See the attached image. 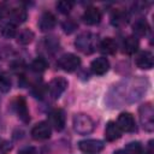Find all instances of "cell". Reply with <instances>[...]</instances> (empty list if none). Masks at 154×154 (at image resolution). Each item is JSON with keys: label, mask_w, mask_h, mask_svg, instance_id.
I'll use <instances>...</instances> for the list:
<instances>
[{"label": "cell", "mask_w": 154, "mask_h": 154, "mask_svg": "<svg viewBox=\"0 0 154 154\" xmlns=\"http://www.w3.org/2000/svg\"><path fill=\"white\" fill-rule=\"evenodd\" d=\"M24 67H25V65H24V63L22 60L20 61H16V63L12 64V70L16 71L17 73H22L23 70H24Z\"/></svg>", "instance_id": "30"}, {"label": "cell", "mask_w": 154, "mask_h": 154, "mask_svg": "<svg viewBox=\"0 0 154 154\" xmlns=\"http://www.w3.org/2000/svg\"><path fill=\"white\" fill-rule=\"evenodd\" d=\"M14 109H16L17 116L19 117V119L23 123H29L30 122V114H29L26 100L23 96H18L14 100Z\"/></svg>", "instance_id": "11"}, {"label": "cell", "mask_w": 154, "mask_h": 154, "mask_svg": "<svg viewBox=\"0 0 154 154\" xmlns=\"http://www.w3.org/2000/svg\"><path fill=\"white\" fill-rule=\"evenodd\" d=\"M117 125L122 130V132H132L136 130V123L134 119V116L129 112H123L118 116L117 119Z\"/></svg>", "instance_id": "7"}, {"label": "cell", "mask_w": 154, "mask_h": 154, "mask_svg": "<svg viewBox=\"0 0 154 154\" xmlns=\"http://www.w3.org/2000/svg\"><path fill=\"white\" fill-rule=\"evenodd\" d=\"M105 144L100 140H94V138H88L78 142V148L85 153V154H96L100 153L103 149Z\"/></svg>", "instance_id": "6"}, {"label": "cell", "mask_w": 154, "mask_h": 154, "mask_svg": "<svg viewBox=\"0 0 154 154\" xmlns=\"http://www.w3.org/2000/svg\"><path fill=\"white\" fill-rule=\"evenodd\" d=\"M67 81L64 77H55L53 78L48 85H47V91L49 93V95L52 96V99L57 100L60 97V95L66 90L67 88Z\"/></svg>", "instance_id": "5"}, {"label": "cell", "mask_w": 154, "mask_h": 154, "mask_svg": "<svg viewBox=\"0 0 154 154\" xmlns=\"http://www.w3.org/2000/svg\"><path fill=\"white\" fill-rule=\"evenodd\" d=\"M30 67H31V70L35 71V72H43V71L47 70L48 63H47V60H46L45 58L40 57V58H36V59L32 60Z\"/></svg>", "instance_id": "21"}, {"label": "cell", "mask_w": 154, "mask_h": 154, "mask_svg": "<svg viewBox=\"0 0 154 154\" xmlns=\"http://www.w3.org/2000/svg\"><path fill=\"white\" fill-rule=\"evenodd\" d=\"M65 112L61 108H54L49 112V125L57 131H61L65 128Z\"/></svg>", "instance_id": "9"}, {"label": "cell", "mask_w": 154, "mask_h": 154, "mask_svg": "<svg viewBox=\"0 0 154 154\" xmlns=\"http://www.w3.org/2000/svg\"><path fill=\"white\" fill-rule=\"evenodd\" d=\"M122 137V130L118 128L116 122H108L105 128V138L108 142H113Z\"/></svg>", "instance_id": "15"}, {"label": "cell", "mask_w": 154, "mask_h": 154, "mask_svg": "<svg viewBox=\"0 0 154 154\" xmlns=\"http://www.w3.org/2000/svg\"><path fill=\"white\" fill-rule=\"evenodd\" d=\"M32 38H34V32H32L31 30H29V29L22 30V31L19 32V35H18V42L22 43V45H28V43H30V42L32 41Z\"/></svg>", "instance_id": "24"}, {"label": "cell", "mask_w": 154, "mask_h": 154, "mask_svg": "<svg viewBox=\"0 0 154 154\" xmlns=\"http://www.w3.org/2000/svg\"><path fill=\"white\" fill-rule=\"evenodd\" d=\"M113 154H126L124 150H117V152H114Z\"/></svg>", "instance_id": "32"}, {"label": "cell", "mask_w": 154, "mask_h": 154, "mask_svg": "<svg viewBox=\"0 0 154 154\" xmlns=\"http://www.w3.org/2000/svg\"><path fill=\"white\" fill-rule=\"evenodd\" d=\"M149 31V24L144 18H138L132 24V32L135 37H141L147 35V32Z\"/></svg>", "instance_id": "16"}, {"label": "cell", "mask_w": 154, "mask_h": 154, "mask_svg": "<svg viewBox=\"0 0 154 154\" xmlns=\"http://www.w3.org/2000/svg\"><path fill=\"white\" fill-rule=\"evenodd\" d=\"M128 13L123 10H116L113 13H112V17H111V22L113 25L116 26H122L124 24L128 23Z\"/></svg>", "instance_id": "20"}, {"label": "cell", "mask_w": 154, "mask_h": 154, "mask_svg": "<svg viewBox=\"0 0 154 154\" xmlns=\"http://www.w3.org/2000/svg\"><path fill=\"white\" fill-rule=\"evenodd\" d=\"M7 16L12 19L13 23L16 24H20V23H24L26 20V17H28V13L24 8L22 7H13L11 10H8V13Z\"/></svg>", "instance_id": "18"}, {"label": "cell", "mask_w": 154, "mask_h": 154, "mask_svg": "<svg viewBox=\"0 0 154 154\" xmlns=\"http://www.w3.org/2000/svg\"><path fill=\"white\" fill-rule=\"evenodd\" d=\"M82 18H83L85 24H88V25H96V24H99L101 22L102 14H101V11L97 7L89 6V7L85 8Z\"/></svg>", "instance_id": "10"}, {"label": "cell", "mask_w": 154, "mask_h": 154, "mask_svg": "<svg viewBox=\"0 0 154 154\" xmlns=\"http://www.w3.org/2000/svg\"><path fill=\"white\" fill-rule=\"evenodd\" d=\"M16 32H17V30H16V25L13 24V23H7V24H5L4 26H2V29H1V34L5 36V37H13V36H16Z\"/></svg>", "instance_id": "27"}, {"label": "cell", "mask_w": 154, "mask_h": 154, "mask_svg": "<svg viewBox=\"0 0 154 154\" xmlns=\"http://www.w3.org/2000/svg\"><path fill=\"white\" fill-rule=\"evenodd\" d=\"M124 152L126 154H142L143 153V148H142V144L140 142H130L126 144Z\"/></svg>", "instance_id": "23"}, {"label": "cell", "mask_w": 154, "mask_h": 154, "mask_svg": "<svg viewBox=\"0 0 154 154\" xmlns=\"http://www.w3.org/2000/svg\"><path fill=\"white\" fill-rule=\"evenodd\" d=\"M55 6H57V10H58L60 13L67 14V13H70V11L72 10L73 2H72V1H58Z\"/></svg>", "instance_id": "26"}, {"label": "cell", "mask_w": 154, "mask_h": 154, "mask_svg": "<svg viewBox=\"0 0 154 154\" xmlns=\"http://www.w3.org/2000/svg\"><path fill=\"white\" fill-rule=\"evenodd\" d=\"M77 26H78V24H77L72 18H69V19H66V20L63 23V29H64V31H65L66 34L73 32V31L77 29Z\"/></svg>", "instance_id": "28"}, {"label": "cell", "mask_w": 154, "mask_h": 154, "mask_svg": "<svg viewBox=\"0 0 154 154\" xmlns=\"http://www.w3.org/2000/svg\"><path fill=\"white\" fill-rule=\"evenodd\" d=\"M18 154H36V149L34 147H25L20 149Z\"/></svg>", "instance_id": "31"}, {"label": "cell", "mask_w": 154, "mask_h": 154, "mask_svg": "<svg viewBox=\"0 0 154 154\" xmlns=\"http://www.w3.org/2000/svg\"><path fill=\"white\" fill-rule=\"evenodd\" d=\"M135 63L137 65V67L142 69V70H150L154 65V58L153 54L148 51H143L140 52L135 59Z\"/></svg>", "instance_id": "13"}, {"label": "cell", "mask_w": 154, "mask_h": 154, "mask_svg": "<svg viewBox=\"0 0 154 154\" xmlns=\"http://www.w3.org/2000/svg\"><path fill=\"white\" fill-rule=\"evenodd\" d=\"M12 85L11 77L6 72H0V93H7L10 91Z\"/></svg>", "instance_id": "22"}, {"label": "cell", "mask_w": 154, "mask_h": 154, "mask_svg": "<svg viewBox=\"0 0 154 154\" xmlns=\"http://www.w3.org/2000/svg\"><path fill=\"white\" fill-rule=\"evenodd\" d=\"M79 65H81V59L73 53H65L58 60V66L66 72H72L77 70Z\"/></svg>", "instance_id": "4"}, {"label": "cell", "mask_w": 154, "mask_h": 154, "mask_svg": "<svg viewBox=\"0 0 154 154\" xmlns=\"http://www.w3.org/2000/svg\"><path fill=\"white\" fill-rule=\"evenodd\" d=\"M100 51L103 53V54H107V55H111V54H114L117 52V42L112 38V37H106L103 38L100 45Z\"/></svg>", "instance_id": "19"}, {"label": "cell", "mask_w": 154, "mask_h": 154, "mask_svg": "<svg viewBox=\"0 0 154 154\" xmlns=\"http://www.w3.org/2000/svg\"><path fill=\"white\" fill-rule=\"evenodd\" d=\"M51 134H52L51 125L46 122H40L31 129V137L36 141L48 140L51 137Z\"/></svg>", "instance_id": "8"}, {"label": "cell", "mask_w": 154, "mask_h": 154, "mask_svg": "<svg viewBox=\"0 0 154 154\" xmlns=\"http://www.w3.org/2000/svg\"><path fill=\"white\" fill-rule=\"evenodd\" d=\"M46 91H47V85H43L42 83H38V82H37V83H35V84L32 85L31 93H32V95H34L35 97H37V99H42Z\"/></svg>", "instance_id": "25"}, {"label": "cell", "mask_w": 154, "mask_h": 154, "mask_svg": "<svg viewBox=\"0 0 154 154\" xmlns=\"http://www.w3.org/2000/svg\"><path fill=\"white\" fill-rule=\"evenodd\" d=\"M12 149V144L4 138H0V154H8Z\"/></svg>", "instance_id": "29"}, {"label": "cell", "mask_w": 154, "mask_h": 154, "mask_svg": "<svg viewBox=\"0 0 154 154\" xmlns=\"http://www.w3.org/2000/svg\"><path fill=\"white\" fill-rule=\"evenodd\" d=\"M97 36L93 32L84 31L79 34L75 41V46L77 47L78 51H81L84 54H90L93 53L96 47H97Z\"/></svg>", "instance_id": "1"}, {"label": "cell", "mask_w": 154, "mask_h": 154, "mask_svg": "<svg viewBox=\"0 0 154 154\" xmlns=\"http://www.w3.org/2000/svg\"><path fill=\"white\" fill-rule=\"evenodd\" d=\"M138 46H140V42H138L137 37H135L134 35L132 36H128L123 41V52L129 54V55H131V54L137 52Z\"/></svg>", "instance_id": "17"}, {"label": "cell", "mask_w": 154, "mask_h": 154, "mask_svg": "<svg viewBox=\"0 0 154 154\" xmlns=\"http://www.w3.org/2000/svg\"><path fill=\"white\" fill-rule=\"evenodd\" d=\"M140 114V122L143 126V129L148 132H152L154 130V109L153 105L150 102H146L140 106L138 108Z\"/></svg>", "instance_id": "3"}, {"label": "cell", "mask_w": 154, "mask_h": 154, "mask_svg": "<svg viewBox=\"0 0 154 154\" xmlns=\"http://www.w3.org/2000/svg\"><path fill=\"white\" fill-rule=\"evenodd\" d=\"M90 70L96 76H102L109 70V61L105 57H99L94 59L90 64Z\"/></svg>", "instance_id": "12"}, {"label": "cell", "mask_w": 154, "mask_h": 154, "mask_svg": "<svg viewBox=\"0 0 154 154\" xmlns=\"http://www.w3.org/2000/svg\"><path fill=\"white\" fill-rule=\"evenodd\" d=\"M55 23H57L55 16H54L52 12H45V13H42V16H41V18H40L38 28H40V30L43 31V32L51 31V30L55 26Z\"/></svg>", "instance_id": "14"}, {"label": "cell", "mask_w": 154, "mask_h": 154, "mask_svg": "<svg viewBox=\"0 0 154 154\" xmlns=\"http://www.w3.org/2000/svg\"><path fill=\"white\" fill-rule=\"evenodd\" d=\"M72 125H73V130L79 135H88L95 128L94 120L88 114L84 113L75 114L72 119Z\"/></svg>", "instance_id": "2"}]
</instances>
